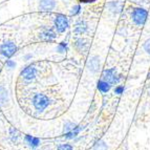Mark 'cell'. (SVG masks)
Masks as SVG:
<instances>
[{
	"mask_svg": "<svg viewBox=\"0 0 150 150\" xmlns=\"http://www.w3.org/2000/svg\"><path fill=\"white\" fill-rule=\"evenodd\" d=\"M147 11L145 8H137L133 10L132 12V20L134 21L135 24L143 25L147 20Z\"/></svg>",
	"mask_w": 150,
	"mask_h": 150,
	"instance_id": "1",
	"label": "cell"
},
{
	"mask_svg": "<svg viewBox=\"0 0 150 150\" xmlns=\"http://www.w3.org/2000/svg\"><path fill=\"white\" fill-rule=\"evenodd\" d=\"M48 99L46 96L42 95V93H38L34 98V106L36 107V109L38 110H43L44 108H46V106L48 105Z\"/></svg>",
	"mask_w": 150,
	"mask_h": 150,
	"instance_id": "2",
	"label": "cell"
},
{
	"mask_svg": "<svg viewBox=\"0 0 150 150\" xmlns=\"http://www.w3.org/2000/svg\"><path fill=\"white\" fill-rule=\"evenodd\" d=\"M16 50H17V47H16V45L14 44V43L8 42V43H4V44L1 46L0 52H1L2 55H4L5 57L8 58V57H12V56L16 53Z\"/></svg>",
	"mask_w": 150,
	"mask_h": 150,
	"instance_id": "3",
	"label": "cell"
},
{
	"mask_svg": "<svg viewBox=\"0 0 150 150\" xmlns=\"http://www.w3.org/2000/svg\"><path fill=\"white\" fill-rule=\"evenodd\" d=\"M55 24H56V28H57L58 32L63 33L65 32V30L67 28L68 26V21L66 19V17L63 15H58L56 17V20H55Z\"/></svg>",
	"mask_w": 150,
	"mask_h": 150,
	"instance_id": "4",
	"label": "cell"
},
{
	"mask_svg": "<svg viewBox=\"0 0 150 150\" xmlns=\"http://www.w3.org/2000/svg\"><path fill=\"white\" fill-rule=\"evenodd\" d=\"M103 81L107 82L108 84H112V83L117 82V73L115 69H107L104 70V73L102 75Z\"/></svg>",
	"mask_w": 150,
	"mask_h": 150,
	"instance_id": "5",
	"label": "cell"
},
{
	"mask_svg": "<svg viewBox=\"0 0 150 150\" xmlns=\"http://www.w3.org/2000/svg\"><path fill=\"white\" fill-rule=\"evenodd\" d=\"M35 75H36V70L34 67L30 66V67L25 68L24 70L22 71V77L24 80H33L34 78H35Z\"/></svg>",
	"mask_w": 150,
	"mask_h": 150,
	"instance_id": "6",
	"label": "cell"
},
{
	"mask_svg": "<svg viewBox=\"0 0 150 150\" xmlns=\"http://www.w3.org/2000/svg\"><path fill=\"white\" fill-rule=\"evenodd\" d=\"M40 6L44 11L53 10L54 6H55V0H41Z\"/></svg>",
	"mask_w": 150,
	"mask_h": 150,
	"instance_id": "7",
	"label": "cell"
},
{
	"mask_svg": "<svg viewBox=\"0 0 150 150\" xmlns=\"http://www.w3.org/2000/svg\"><path fill=\"white\" fill-rule=\"evenodd\" d=\"M98 88L102 91V93H107L108 90L110 89V84H108L107 82H105V81H99V83H98Z\"/></svg>",
	"mask_w": 150,
	"mask_h": 150,
	"instance_id": "8",
	"label": "cell"
},
{
	"mask_svg": "<svg viewBox=\"0 0 150 150\" xmlns=\"http://www.w3.org/2000/svg\"><path fill=\"white\" fill-rule=\"evenodd\" d=\"M26 141L28 142V144H30V146H33V147H37L38 145H39V139H37V138H33V137H30V135H28L26 137Z\"/></svg>",
	"mask_w": 150,
	"mask_h": 150,
	"instance_id": "9",
	"label": "cell"
},
{
	"mask_svg": "<svg viewBox=\"0 0 150 150\" xmlns=\"http://www.w3.org/2000/svg\"><path fill=\"white\" fill-rule=\"evenodd\" d=\"M41 36L43 37V39H45V40H50V39H53V38H55V34H54L53 30H45V33H43V34H41Z\"/></svg>",
	"mask_w": 150,
	"mask_h": 150,
	"instance_id": "10",
	"label": "cell"
},
{
	"mask_svg": "<svg viewBox=\"0 0 150 150\" xmlns=\"http://www.w3.org/2000/svg\"><path fill=\"white\" fill-rule=\"evenodd\" d=\"M93 150H108L107 145L104 142H98L93 147Z\"/></svg>",
	"mask_w": 150,
	"mask_h": 150,
	"instance_id": "11",
	"label": "cell"
},
{
	"mask_svg": "<svg viewBox=\"0 0 150 150\" xmlns=\"http://www.w3.org/2000/svg\"><path fill=\"white\" fill-rule=\"evenodd\" d=\"M79 131H80V128L79 127H76L75 129H73L71 131H69L68 133H66V137H67L68 139L70 138H74V137H76V135L79 133Z\"/></svg>",
	"mask_w": 150,
	"mask_h": 150,
	"instance_id": "12",
	"label": "cell"
},
{
	"mask_svg": "<svg viewBox=\"0 0 150 150\" xmlns=\"http://www.w3.org/2000/svg\"><path fill=\"white\" fill-rule=\"evenodd\" d=\"M58 150H73V147L70 145H67V144H65V145H62L60 147L58 148Z\"/></svg>",
	"mask_w": 150,
	"mask_h": 150,
	"instance_id": "13",
	"label": "cell"
},
{
	"mask_svg": "<svg viewBox=\"0 0 150 150\" xmlns=\"http://www.w3.org/2000/svg\"><path fill=\"white\" fill-rule=\"evenodd\" d=\"M144 48H145V50L148 54H150V39H148V40L145 42V44H144Z\"/></svg>",
	"mask_w": 150,
	"mask_h": 150,
	"instance_id": "14",
	"label": "cell"
},
{
	"mask_svg": "<svg viewBox=\"0 0 150 150\" xmlns=\"http://www.w3.org/2000/svg\"><path fill=\"white\" fill-rule=\"evenodd\" d=\"M79 11H80V6H79V5H76L75 8H73V11H71V15H76V14H78Z\"/></svg>",
	"mask_w": 150,
	"mask_h": 150,
	"instance_id": "15",
	"label": "cell"
},
{
	"mask_svg": "<svg viewBox=\"0 0 150 150\" xmlns=\"http://www.w3.org/2000/svg\"><path fill=\"white\" fill-rule=\"evenodd\" d=\"M123 90H124V87H123V86H119V87L115 89V93H122Z\"/></svg>",
	"mask_w": 150,
	"mask_h": 150,
	"instance_id": "16",
	"label": "cell"
},
{
	"mask_svg": "<svg viewBox=\"0 0 150 150\" xmlns=\"http://www.w3.org/2000/svg\"><path fill=\"white\" fill-rule=\"evenodd\" d=\"M8 66H11V67H13V66H15V63L12 62V61H8Z\"/></svg>",
	"mask_w": 150,
	"mask_h": 150,
	"instance_id": "17",
	"label": "cell"
},
{
	"mask_svg": "<svg viewBox=\"0 0 150 150\" xmlns=\"http://www.w3.org/2000/svg\"><path fill=\"white\" fill-rule=\"evenodd\" d=\"M82 2H93V1H95V0H81Z\"/></svg>",
	"mask_w": 150,
	"mask_h": 150,
	"instance_id": "18",
	"label": "cell"
}]
</instances>
